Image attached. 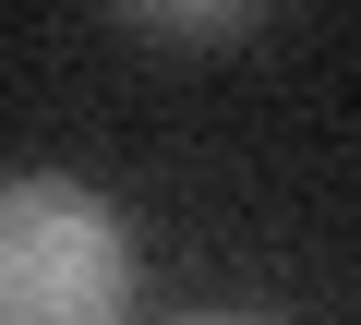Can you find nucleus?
<instances>
[{
    "instance_id": "1",
    "label": "nucleus",
    "mask_w": 361,
    "mask_h": 325,
    "mask_svg": "<svg viewBox=\"0 0 361 325\" xmlns=\"http://www.w3.org/2000/svg\"><path fill=\"white\" fill-rule=\"evenodd\" d=\"M133 241L97 181L13 169L0 181V325H121Z\"/></svg>"
},
{
    "instance_id": "2",
    "label": "nucleus",
    "mask_w": 361,
    "mask_h": 325,
    "mask_svg": "<svg viewBox=\"0 0 361 325\" xmlns=\"http://www.w3.org/2000/svg\"><path fill=\"white\" fill-rule=\"evenodd\" d=\"M145 37H241L253 13H241V0H193V13H133Z\"/></svg>"
},
{
    "instance_id": "3",
    "label": "nucleus",
    "mask_w": 361,
    "mask_h": 325,
    "mask_svg": "<svg viewBox=\"0 0 361 325\" xmlns=\"http://www.w3.org/2000/svg\"><path fill=\"white\" fill-rule=\"evenodd\" d=\"M180 325H253V313H180Z\"/></svg>"
}]
</instances>
